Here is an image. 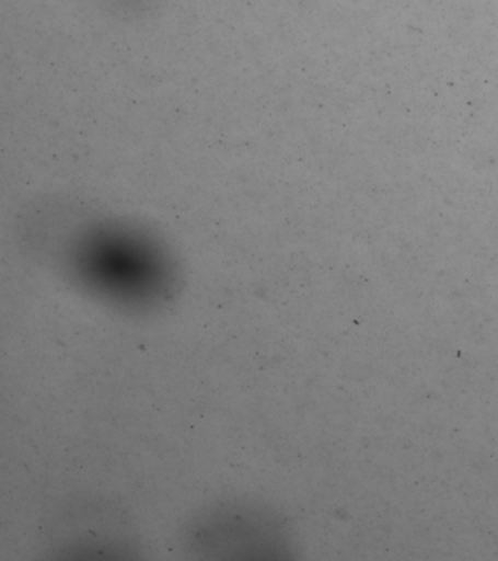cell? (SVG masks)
<instances>
[{
	"mask_svg": "<svg viewBox=\"0 0 498 561\" xmlns=\"http://www.w3.org/2000/svg\"><path fill=\"white\" fill-rule=\"evenodd\" d=\"M91 7L121 20H141L159 11L163 0H85Z\"/></svg>",
	"mask_w": 498,
	"mask_h": 561,
	"instance_id": "cell-3",
	"label": "cell"
},
{
	"mask_svg": "<svg viewBox=\"0 0 498 561\" xmlns=\"http://www.w3.org/2000/svg\"><path fill=\"white\" fill-rule=\"evenodd\" d=\"M56 248L65 278L120 313H157L181 291V270L172 250L138 224L76 215Z\"/></svg>",
	"mask_w": 498,
	"mask_h": 561,
	"instance_id": "cell-1",
	"label": "cell"
},
{
	"mask_svg": "<svg viewBox=\"0 0 498 561\" xmlns=\"http://www.w3.org/2000/svg\"><path fill=\"white\" fill-rule=\"evenodd\" d=\"M181 542L196 559L281 561L294 557L286 520L268 504L251 500L200 508L183 526Z\"/></svg>",
	"mask_w": 498,
	"mask_h": 561,
	"instance_id": "cell-2",
	"label": "cell"
}]
</instances>
